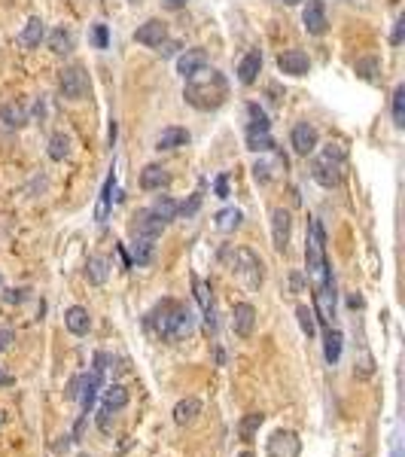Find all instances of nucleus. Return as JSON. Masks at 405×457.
<instances>
[{
    "mask_svg": "<svg viewBox=\"0 0 405 457\" xmlns=\"http://www.w3.org/2000/svg\"><path fill=\"white\" fill-rule=\"evenodd\" d=\"M183 98H186L189 107L201 110V113L219 110L226 101H229V80H226L219 70L201 67V70H195L192 76H186Z\"/></svg>",
    "mask_w": 405,
    "mask_h": 457,
    "instance_id": "1",
    "label": "nucleus"
},
{
    "mask_svg": "<svg viewBox=\"0 0 405 457\" xmlns=\"http://www.w3.org/2000/svg\"><path fill=\"white\" fill-rule=\"evenodd\" d=\"M146 329L165 342H183L195 333V314L183 302L162 299L153 311L146 314Z\"/></svg>",
    "mask_w": 405,
    "mask_h": 457,
    "instance_id": "2",
    "label": "nucleus"
},
{
    "mask_svg": "<svg viewBox=\"0 0 405 457\" xmlns=\"http://www.w3.org/2000/svg\"><path fill=\"white\" fill-rule=\"evenodd\" d=\"M305 265H308V274L314 278V284H326V280H332L329 263H326V232H323V223H320L317 216H311V226H308Z\"/></svg>",
    "mask_w": 405,
    "mask_h": 457,
    "instance_id": "3",
    "label": "nucleus"
},
{
    "mask_svg": "<svg viewBox=\"0 0 405 457\" xmlns=\"http://www.w3.org/2000/svg\"><path fill=\"white\" fill-rule=\"evenodd\" d=\"M344 168H347V150L341 144H329L323 146V153L314 159V168H311V177H314L323 189H336L344 180Z\"/></svg>",
    "mask_w": 405,
    "mask_h": 457,
    "instance_id": "4",
    "label": "nucleus"
},
{
    "mask_svg": "<svg viewBox=\"0 0 405 457\" xmlns=\"http://www.w3.org/2000/svg\"><path fill=\"white\" fill-rule=\"evenodd\" d=\"M223 259L229 263V269L238 274L250 290H259L262 287V259L256 256L250 247H226Z\"/></svg>",
    "mask_w": 405,
    "mask_h": 457,
    "instance_id": "5",
    "label": "nucleus"
},
{
    "mask_svg": "<svg viewBox=\"0 0 405 457\" xmlns=\"http://www.w3.org/2000/svg\"><path fill=\"white\" fill-rule=\"evenodd\" d=\"M101 375L104 372L91 369V372H83V375L70 378L67 384V399H80V414H91V409H95V399L98 393H101Z\"/></svg>",
    "mask_w": 405,
    "mask_h": 457,
    "instance_id": "6",
    "label": "nucleus"
},
{
    "mask_svg": "<svg viewBox=\"0 0 405 457\" xmlns=\"http://www.w3.org/2000/svg\"><path fill=\"white\" fill-rule=\"evenodd\" d=\"M89 74H85L83 65H64L58 70V91L61 98H67V101H85L89 98Z\"/></svg>",
    "mask_w": 405,
    "mask_h": 457,
    "instance_id": "7",
    "label": "nucleus"
},
{
    "mask_svg": "<svg viewBox=\"0 0 405 457\" xmlns=\"http://www.w3.org/2000/svg\"><path fill=\"white\" fill-rule=\"evenodd\" d=\"M268 457H298L302 454V439L293 430H274L265 442Z\"/></svg>",
    "mask_w": 405,
    "mask_h": 457,
    "instance_id": "8",
    "label": "nucleus"
},
{
    "mask_svg": "<svg viewBox=\"0 0 405 457\" xmlns=\"http://www.w3.org/2000/svg\"><path fill=\"white\" fill-rule=\"evenodd\" d=\"M302 25L311 37H323L329 31V19H326V3L323 0H308L302 10Z\"/></svg>",
    "mask_w": 405,
    "mask_h": 457,
    "instance_id": "9",
    "label": "nucleus"
},
{
    "mask_svg": "<svg viewBox=\"0 0 405 457\" xmlns=\"http://www.w3.org/2000/svg\"><path fill=\"white\" fill-rule=\"evenodd\" d=\"M289 144H293L296 156H311L320 146V135L311 122H296L293 131H289Z\"/></svg>",
    "mask_w": 405,
    "mask_h": 457,
    "instance_id": "10",
    "label": "nucleus"
},
{
    "mask_svg": "<svg viewBox=\"0 0 405 457\" xmlns=\"http://www.w3.org/2000/svg\"><path fill=\"white\" fill-rule=\"evenodd\" d=\"M289 238H293V216H289V210L274 208L272 210V244H274V250L287 253Z\"/></svg>",
    "mask_w": 405,
    "mask_h": 457,
    "instance_id": "11",
    "label": "nucleus"
},
{
    "mask_svg": "<svg viewBox=\"0 0 405 457\" xmlns=\"http://www.w3.org/2000/svg\"><path fill=\"white\" fill-rule=\"evenodd\" d=\"M277 70L287 76H308L311 74V58L302 49H287L277 55Z\"/></svg>",
    "mask_w": 405,
    "mask_h": 457,
    "instance_id": "12",
    "label": "nucleus"
},
{
    "mask_svg": "<svg viewBox=\"0 0 405 457\" xmlns=\"http://www.w3.org/2000/svg\"><path fill=\"white\" fill-rule=\"evenodd\" d=\"M314 305H317L320 320L326 326H332V320H336V280H326V284L314 287Z\"/></svg>",
    "mask_w": 405,
    "mask_h": 457,
    "instance_id": "13",
    "label": "nucleus"
},
{
    "mask_svg": "<svg viewBox=\"0 0 405 457\" xmlns=\"http://www.w3.org/2000/svg\"><path fill=\"white\" fill-rule=\"evenodd\" d=\"M162 232H165V223H162L149 208H140L138 214L131 216V235H138V238H153V241H155Z\"/></svg>",
    "mask_w": 405,
    "mask_h": 457,
    "instance_id": "14",
    "label": "nucleus"
},
{
    "mask_svg": "<svg viewBox=\"0 0 405 457\" xmlns=\"http://www.w3.org/2000/svg\"><path fill=\"white\" fill-rule=\"evenodd\" d=\"M253 326H256V308L250 302H238V305L232 308V333L238 335V339H250Z\"/></svg>",
    "mask_w": 405,
    "mask_h": 457,
    "instance_id": "15",
    "label": "nucleus"
},
{
    "mask_svg": "<svg viewBox=\"0 0 405 457\" xmlns=\"http://www.w3.org/2000/svg\"><path fill=\"white\" fill-rule=\"evenodd\" d=\"M165 37H168V25L162 22V19H146V22L138 25V31H134V40L146 49H155Z\"/></svg>",
    "mask_w": 405,
    "mask_h": 457,
    "instance_id": "16",
    "label": "nucleus"
},
{
    "mask_svg": "<svg viewBox=\"0 0 405 457\" xmlns=\"http://www.w3.org/2000/svg\"><path fill=\"white\" fill-rule=\"evenodd\" d=\"M171 186V174L165 165H146L144 171H140V189L144 192H162V189Z\"/></svg>",
    "mask_w": 405,
    "mask_h": 457,
    "instance_id": "17",
    "label": "nucleus"
},
{
    "mask_svg": "<svg viewBox=\"0 0 405 457\" xmlns=\"http://www.w3.org/2000/svg\"><path fill=\"white\" fill-rule=\"evenodd\" d=\"M201 67H208V52H204L201 46L186 49V52L177 55V74H180L183 80H186V76H192L195 70H201Z\"/></svg>",
    "mask_w": 405,
    "mask_h": 457,
    "instance_id": "18",
    "label": "nucleus"
},
{
    "mask_svg": "<svg viewBox=\"0 0 405 457\" xmlns=\"http://www.w3.org/2000/svg\"><path fill=\"white\" fill-rule=\"evenodd\" d=\"M192 287H195V299L198 305H201V314H204V323H208V329L213 333L217 329V311H213V296H210V284L201 278L192 280Z\"/></svg>",
    "mask_w": 405,
    "mask_h": 457,
    "instance_id": "19",
    "label": "nucleus"
},
{
    "mask_svg": "<svg viewBox=\"0 0 405 457\" xmlns=\"http://www.w3.org/2000/svg\"><path fill=\"white\" fill-rule=\"evenodd\" d=\"M64 326H67L70 335H89L91 329V317H89V308L83 305H70L64 311Z\"/></svg>",
    "mask_w": 405,
    "mask_h": 457,
    "instance_id": "20",
    "label": "nucleus"
},
{
    "mask_svg": "<svg viewBox=\"0 0 405 457\" xmlns=\"http://www.w3.org/2000/svg\"><path fill=\"white\" fill-rule=\"evenodd\" d=\"M46 43H49V52H52V55H70L76 49V34L70 31L67 25H61V27H55V31L49 34Z\"/></svg>",
    "mask_w": 405,
    "mask_h": 457,
    "instance_id": "21",
    "label": "nucleus"
},
{
    "mask_svg": "<svg viewBox=\"0 0 405 457\" xmlns=\"http://www.w3.org/2000/svg\"><path fill=\"white\" fill-rule=\"evenodd\" d=\"M189 144V131L180 129V125H171L165 129L159 137H155V150L159 153H171V150H180V146Z\"/></svg>",
    "mask_w": 405,
    "mask_h": 457,
    "instance_id": "22",
    "label": "nucleus"
},
{
    "mask_svg": "<svg viewBox=\"0 0 405 457\" xmlns=\"http://www.w3.org/2000/svg\"><path fill=\"white\" fill-rule=\"evenodd\" d=\"M259 70H262V52H259V49H253V52H247L244 58H241V65H238L241 86H253V82L259 80Z\"/></svg>",
    "mask_w": 405,
    "mask_h": 457,
    "instance_id": "23",
    "label": "nucleus"
},
{
    "mask_svg": "<svg viewBox=\"0 0 405 457\" xmlns=\"http://www.w3.org/2000/svg\"><path fill=\"white\" fill-rule=\"evenodd\" d=\"M46 40V25H43V19H28V25L21 27V34H19V43L25 46V49H40V43Z\"/></svg>",
    "mask_w": 405,
    "mask_h": 457,
    "instance_id": "24",
    "label": "nucleus"
},
{
    "mask_svg": "<svg viewBox=\"0 0 405 457\" xmlns=\"http://www.w3.org/2000/svg\"><path fill=\"white\" fill-rule=\"evenodd\" d=\"M198 414H201V399L186 397V399H180V403L174 405V424L177 427H189V424H195Z\"/></svg>",
    "mask_w": 405,
    "mask_h": 457,
    "instance_id": "25",
    "label": "nucleus"
},
{
    "mask_svg": "<svg viewBox=\"0 0 405 457\" xmlns=\"http://www.w3.org/2000/svg\"><path fill=\"white\" fill-rule=\"evenodd\" d=\"M0 122L6 125V129H25L28 125V110L21 101H6L3 107H0Z\"/></svg>",
    "mask_w": 405,
    "mask_h": 457,
    "instance_id": "26",
    "label": "nucleus"
},
{
    "mask_svg": "<svg viewBox=\"0 0 405 457\" xmlns=\"http://www.w3.org/2000/svg\"><path fill=\"white\" fill-rule=\"evenodd\" d=\"M153 250H155V241L153 238H138L131 235V265H149L153 263Z\"/></svg>",
    "mask_w": 405,
    "mask_h": 457,
    "instance_id": "27",
    "label": "nucleus"
},
{
    "mask_svg": "<svg viewBox=\"0 0 405 457\" xmlns=\"http://www.w3.org/2000/svg\"><path fill=\"white\" fill-rule=\"evenodd\" d=\"M341 344H344V335H341V329H332L326 326V335H323V357L329 366H336L341 360Z\"/></svg>",
    "mask_w": 405,
    "mask_h": 457,
    "instance_id": "28",
    "label": "nucleus"
},
{
    "mask_svg": "<svg viewBox=\"0 0 405 457\" xmlns=\"http://www.w3.org/2000/svg\"><path fill=\"white\" fill-rule=\"evenodd\" d=\"M85 278H89V284H95V287L107 284V278H110V259L107 256H89V263H85Z\"/></svg>",
    "mask_w": 405,
    "mask_h": 457,
    "instance_id": "29",
    "label": "nucleus"
},
{
    "mask_svg": "<svg viewBox=\"0 0 405 457\" xmlns=\"http://www.w3.org/2000/svg\"><path fill=\"white\" fill-rule=\"evenodd\" d=\"M113 189H116V174H110V177L104 180V186H101V195H98V208H95V220H98V223H107V216H110Z\"/></svg>",
    "mask_w": 405,
    "mask_h": 457,
    "instance_id": "30",
    "label": "nucleus"
},
{
    "mask_svg": "<svg viewBox=\"0 0 405 457\" xmlns=\"http://www.w3.org/2000/svg\"><path fill=\"white\" fill-rule=\"evenodd\" d=\"M104 409L110 412H122L128 405V390L122 388V384H110V388H104Z\"/></svg>",
    "mask_w": 405,
    "mask_h": 457,
    "instance_id": "31",
    "label": "nucleus"
},
{
    "mask_svg": "<svg viewBox=\"0 0 405 457\" xmlns=\"http://www.w3.org/2000/svg\"><path fill=\"white\" fill-rule=\"evenodd\" d=\"M262 421H265V414H262V412L244 414V418H241V424H238V436H241L244 442H253L256 433H259V427H262Z\"/></svg>",
    "mask_w": 405,
    "mask_h": 457,
    "instance_id": "32",
    "label": "nucleus"
},
{
    "mask_svg": "<svg viewBox=\"0 0 405 457\" xmlns=\"http://www.w3.org/2000/svg\"><path fill=\"white\" fill-rule=\"evenodd\" d=\"M70 146H74L70 135H64V131L52 135V137H49V159H52V161H64V159L70 156Z\"/></svg>",
    "mask_w": 405,
    "mask_h": 457,
    "instance_id": "33",
    "label": "nucleus"
},
{
    "mask_svg": "<svg viewBox=\"0 0 405 457\" xmlns=\"http://www.w3.org/2000/svg\"><path fill=\"white\" fill-rule=\"evenodd\" d=\"M241 220H244V214H241L238 208H223L217 216H213V226L219 232H234L241 226Z\"/></svg>",
    "mask_w": 405,
    "mask_h": 457,
    "instance_id": "34",
    "label": "nucleus"
},
{
    "mask_svg": "<svg viewBox=\"0 0 405 457\" xmlns=\"http://www.w3.org/2000/svg\"><path fill=\"white\" fill-rule=\"evenodd\" d=\"M244 140H247V150H250V153H272L277 146L274 137L268 135V131H247Z\"/></svg>",
    "mask_w": 405,
    "mask_h": 457,
    "instance_id": "35",
    "label": "nucleus"
},
{
    "mask_svg": "<svg viewBox=\"0 0 405 457\" xmlns=\"http://www.w3.org/2000/svg\"><path fill=\"white\" fill-rule=\"evenodd\" d=\"M149 210H153V214L159 216V220L165 223V226H168L171 220H177V201L171 199V195H159V199H155L153 205H149Z\"/></svg>",
    "mask_w": 405,
    "mask_h": 457,
    "instance_id": "36",
    "label": "nucleus"
},
{
    "mask_svg": "<svg viewBox=\"0 0 405 457\" xmlns=\"http://www.w3.org/2000/svg\"><path fill=\"white\" fill-rule=\"evenodd\" d=\"M247 131H272L268 113L259 104H247Z\"/></svg>",
    "mask_w": 405,
    "mask_h": 457,
    "instance_id": "37",
    "label": "nucleus"
},
{
    "mask_svg": "<svg viewBox=\"0 0 405 457\" xmlns=\"http://www.w3.org/2000/svg\"><path fill=\"white\" fill-rule=\"evenodd\" d=\"M296 317H298V326H302V333L308 335V339H314V335H317V320H314V311H311L308 305H298V308H296Z\"/></svg>",
    "mask_w": 405,
    "mask_h": 457,
    "instance_id": "38",
    "label": "nucleus"
},
{
    "mask_svg": "<svg viewBox=\"0 0 405 457\" xmlns=\"http://www.w3.org/2000/svg\"><path fill=\"white\" fill-rule=\"evenodd\" d=\"M393 125L402 129L405 125V86L393 89Z\"/></svg>",
    "mask_w": 405,
    "mask_h": 457,
    "instance_id": "39",
    "label": "nucleus"
},
{
    "mask_svg": "<svg viewBox=\"0 0 405 457\" xmlns=\"http://www.w3.org/2000/svg\"><path fill=\"white\" fill-rule=\"evenodd\" d=\"M198 208H201V192H195L189 201H183V205H177V216H183V220H189V216L198 214Z\"/></svg>",
    "mask_w": 405,
    "mask_h": 457,
    "instance_id": "40",
    "label": "nucleus"
},
{
    "mask_svg": "<svg viewBox=\"0 0 405 457\" xmlns=\"http://www.w3.org/2000/svg\"><path fill=\"white\" fill-rule=\"evenodd\" d=\"M357 74L362 76V80L372 82L375 74H378V58H362V61H357Z\"/></svg>",
    "mask_w": 405,
    "mask_h": 457,
    "instance_id": "41",
    "label": "nucleus"
},
{
    "mask_svg": "<svg viewBox=\"0 0 405 457\" xmlns=\"http://www.w3.org/2000/svg\"><path fill=\"white\" fill-rule=\"evenodd\" d=\"M180 49H183V46H180V40H171V37H165L159 46H155V52H159L162 58H174V55H180Z\"/></svg>",
    "mask_w": 405,
    "mask_h": 457,
    "instance_id": "42",
    "label": "nucleus"
},
{
    "mask_svg": "<svg viewBox=\"0 0 405 457\" xmlns=\"http://www.w3.org/2000/svg\"><path fill=\"white\" fill-rule=\"evenodd\" d=\"M253 177L259 180L262 186H265V183H272V177H274V174H272V165H268V161H256V165H253Z\"/></svg>",
    "mask_w": 405,
    "mask_h": 457,
    "instance_id": "43",
    "label": "nucleus"
},
{
    "mask_svg": "<svg viewBox=\"0 0 405 457\" xmlns=\"http://www.w3.org/2000/svg\"><path fill=\"white\" fill-rule=\"evenodd\" d=\"M91 43H95L98 49H107V43H110V34H107V25H95V27H91Z\"/></svg>",
    "mask_w": 405,
    "mask_h": 457,
    "instance_id": "44",
    "label": "nucleus"
},
{
    "mask_svg": "<svg viewBox=\"0 0 405 457\" xmlns=\"http://www.w3.org/2000/svg\"><path fill=\"white\" fill-rule=\"evenodd\" d=\"M113 414H116V412L104 409V405L98 409V430H101V433H110V427H113Z\"/></svg>",
    "mask_w": 405,
    "mask_h": 457,
    "instance_id": "45",
    "label": "nucleus"
},
{
    "mask_svg": "<svg viewBox=\"0 0 405 457\" xmlns=\"http://www.w3.org/2000/svg\"><path fill=\"white\" fill-rule=\"evenodd\" d=\"M213 192H217V199H229V177H226V174H219V177L213 180Z\"/></svg>",
    "mask_w": 405,
    "mask_h": 457,
    "instance_id": "46",
    "label": "nucleus"
},
{
    "mask_svg": "<svg viewBox=\"0 0 405 457\" xmlns=\"http://www.w3.org/2000/svg\"><path fill=\"white\" fill-rule=\"evenodd\" d=\"M12 342H16V333H12V329H0V354H3Z\"/></svg>",
    "mask_w": 405,
    "mask_h": 457,
    "instance_id": "47",
    "label": "nucleus"
},
{
    "mask_svg": "<svg viewBox=\"0 0 405 457\" xmlns=\"http://www.w3.org/2000/svg\"><path fill=\"white\" fill-rule=\"evenodd\" d=\"M402 27H405V19L399 16V19H396V27H393V37H390V40H393V43H396V46L402 43Z\"/></svg>",
    "mask_w": 405,
    "mask_h": 457,
    "instance_id": "48",
    "label": "nucleus"
},
{
    "mask_svg": "<svg viewBox=\"0 0 405 457\" xmlns=\"http://www.w3.org/2000/svg\"><path fill=\"white\" fill-rule=\"evenodd\" d=\"M189 0H162V6H165V10H171V12H177V10H183V6H186Z\"/></svg>",
    "mask_w": 405,
    "mask_h": 457,
    "instance_id": "49",
    "label": "nucleus"
},
{
    "mask_svg": "<svg viewBox=\"0 0 405 457\" xmlns=\"http://www.w3.org/2000/svg\"><path fill=\"white\" fill-rule=\"evenodd\" d=\"M6 302H16V305H19V302H25V290H10V293H6Z\"/></svg>",
    "mask_w": 405,
    "mask_h": 457,
    "instance_id": "50",
    "label": "nucleus"
},
{
    "mask_svg": "<svg viewBox=\"0 0 405 457\" xmlns=\"http://www.w3.org/2000/svg\"><path fill=\"white\" fill-rule=\"evenodd\" d=\"M10 384H16V378H12V375H6V372L0 369V388H10Z\"/></svg>",
    "mask_w": 405,
    "mask_h": 457,
    "instance_id": "51",
    "label": "nucleus"
},
{
    "mask_svg": "<svg viewBox=\"0 0 405 457\" xmlns=\"http://www.w3.org/2000/svg\"><path fill=\"white\" fill-rule=\"evenodd\" d=\"M347 305H351V308H362L366 302H362V296H357V293H353V296H347Z\"/></svg>",
    "mask_w": 405,
    "mask_h": 457,
    "instance_id": "52",
    "label": "nucleus"
},
{
    "mask_svg": "<svg viewBox=\"0 0 405 457\" xmlns=\"http://www.w3.org/2000/svg\"><path fill=\"white\" fill-rule=\"evenodd\" d=\"M289 284H293V293H298V290H302V274H293V278H289Z\"/></svg>",
    "mask_w": 405,
    "mask_h": 457,
    "instance_id": "53",
    "label": "nucleus"
},
{
    "mask_svg": "<svg viewBox=\"0 0 405 457\" xmlns=\"http://www.w3.org/2000/svg\"><path fill=\"white\" fill-rule=\"evenodd\" d=\"M116 144V122H110V146Z\"/></svg>",
    "mask_w": 405,
    "mask_h": 457,
    "instance_id": "54",
    "label": "nucleus"
},
{
    "mask_svg": "<svg viewBox=\"0 0 405 457\" xmlns=\"http://www.w3.org/2000/svg\"><path fill=\"white\" fill-rule=\"evenodd\" d=\"M283 3H287V6H296V3H302V0H283Z\"/></svg>",
    "mask_w": 405,
    "mask_h": 457,
    "instance_id": "55",
    "label": "nucleus"
},
{
    "mask_svg": "<svg viewBox=\"0 0 405 457\" xmlns=\"http://www.w3.org/2000/svg\"><path fill=\"white\" fill-rule=\"evenodd\" d=\"M238 457H253V452H241Z\"/></svg>",
    "mask_w": 405,
    "mask_h": 457,
    "instance_id": "56",
    "label": "nucleus"
},
{
    "mask_svg": "<svg viewBox=\"0 0 405 457\" xmlns=\"http://www.w3.org/2000/svg\"><path fill=\"white\" fill-rule=\"evenodd\" d=\"M128 3H134V6H138V3H144V0H128Z\"/></svg>",
    "mask_w": 405,
    "mask_h": 457,
    "instance_id": "57",
    "label": "nucleus"
},
{
    "mask_svg": "<svg viewBox=\"0 0 405 457\" xmlns=\"http://www.w3.org/2000/svg\"><path fill=\"white\" fill-rule=\"evenodd\" d=\"M76 457H89V454H76Z\"/></svg>",
    "mask_w": 405,
    "mask_h": 457,
    "instance_id": "58",
    "label": "nucleus"
},
{
    "mask_svg": "<svg viewBox=\"0 0 405 457\" xmlns=\"http://www.w3.org/2000/svg\"><path fill=\"white\" fill-rule=\"evenodd\" d=\"M0 424H3V414H0Z\"/></svg>",
    "mask_w": 405,
    "mask_h": 457,
    "instance_id": "59",
    "label": "nucleus"
},
{
    "mask_svg": "<svg viewBox=\"0 0 405 457\" xmlns=\"http://www.w3.org/2000/svg\"><path fill=\"white\" fill-rule=\"evenodd\" d=\"M0 284H3V278H0Z\"/></svg>",
    "mask_w": 405,
    "mask_h": 457,
    "instance_id": "60",
    "label": "nucleus"
}]
</instances>
